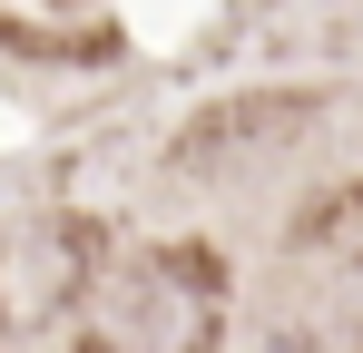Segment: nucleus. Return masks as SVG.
Returning a JSON list of instances; mask_svg holds the SVG:
<instances>
[{
	"instance_id": "f257e3e1",
	"label": "nucleus",
	"mask_w": 363,
	"mask_h": 353,
	"mask_svg": "<svg viewBox=\"0 0 363 353\" xmlns=\"http://www.w3.org/2000/svg\"><path fill=\"white\" fill-rule=\"evenodd\" d=\"M216 334H226V265L206 245L108 255L89 304L69 314V353H216Z\"/></svg>"
},
{
	"instance_id": "f03ea898",
	"label": "nucleus",
	"mask_w": 363,
	"mask_h": 353,
	"mask_svg": "<svg viewBox=\"0 0 363 353\" xmlns=\"http://www.w3.org/2000/svg\"><path fill=\"white\" fill-rule=\"evenodd\" d=\"M99 226L89 216H20L0 226V334H40L89 304L99 285Z\"/></svg>"
},
{
	"instance_id": "7ed1b4c3",
	"label": "nucleus",
	"mask_w": 363,
	"mask_h": 353,
	"mask_svg": "<svg viewBox=\"0 0 363 353\" xmlns=\"http://www.w3.org/2000/svg\"><path fill=\"white\" fill-rule=\"evenodd\" d=\"M304 118H314L304 99H226V108H206V118L177 138V157H186V167H206V157H245V138H295Z\"/></svg>"
},
{
	"instance_id": "20e7f679",
	"label": "nucleus",
	"mask_w": 363,
	"mask_h": 353,
	"mask_svg": "<svg viewBox=\"0 0 363 353\" xmlns=\"http://www.w3.org/2000/svg\"><path fill=\"white\" fill-rule=\"evenodd\" d=\"M304 353H363V255L344 275H324L314 314H304Z\"/></svg>"
}]
</instances>
